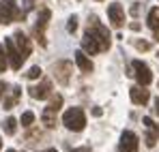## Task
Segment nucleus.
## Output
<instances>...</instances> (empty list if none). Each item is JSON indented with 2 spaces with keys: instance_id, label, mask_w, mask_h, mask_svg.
<instances>
[{
  "instance_id": "f8f14e48",
  "label": "nucleus",
  "mask_w": 159,
  "mask_h": 152,
  "mask_svg": "<svg viewBox=\"0 0 159 152\" xmlns=\"http://www.w3.org/2000/svg\"><path fill=\"white\" fill-rule=\"evenodd\" d=\"M50 94H52V81H48V79H43L39 86H32L30 88V97L32 99H39V101L48 99Z\"/></svg>"
},
{
  "instance_id": "7c9ffc66",
  "label": "nucleus",
  "mask_w": 159,
  "mask_h": 152,
  "mask_svg": "<svg viewBox=\"0 0 159 152\" xmlns=\"http://www.w3.org/2000/svg\"><path fill=\"white\" fill-rule=\"evenodd\" d=\"M7 152H15V150H7Z\"/></svg>"
},
{
  "instance_id": "39448f33",
  "label": "nucleus",
  "mask_w": 159,
  "mask_h": 152,
  "mask_svg": "<svg viewBox=\"0 0 159 152\" xmlns=\"http://www.w3.org/2000/svg\"><path fill=\"white\" fill-rule=\"evenodd\" d=\"M50 17H52L50 9H43V11L39 13L37 24H34V37H37V41H39V45H41V47H45V45H48V41H45V26H48V22H50Z\"/></svg>"
},
{
  "instance_id": "5701e85b",
  "label": "nucleus",
  "mask_w": 159,
  "mask_h": 152,
  "mask_svg": "<svg viewBox=\"0 0 159 152\" xmlns=\"http://www.w3.org/2000/svg\"><path fill=\"white\" fill-rule=\"evenodd\" d=\"M135 47H138V50H142V51H146V50H151V43H146V41H138V43H135Z\"/></svg>"
},
{
  "instance_id": "9d476101",
  "label": "nucleus",
  "mask_w": 159,
  "mask_h": 152,
  "mask_svg": "<svg viewBox=\"0 0 159 152\" xmlns=\"http://www.w3.org/2000/svg\"><path fill=\"white\" fill-rule=\"evenodd\" d=\"M107 17H110V22H112L114 28H120V26L125 24V11H123V7L118 2L110 4L107 7Z\"/></svg>"
},
{
  "instance_id": "c85d7f7f",
  "label": "nucleus",
  "mask_w": 159,
  "mask_h": 152,
  "mask_svg": "<svg viewBox=\"0 0 159 152\" xmlns=\"http://www.w3.org/2000/svg\"><path fill=\"white\" fill-rule=\"evenodd\" d=\"M45 152H58V150H54V148H50V150H45Z\"/></svg>"
},
{
  "instance_id": "4468645a",
  "label": "nucleus",
  "mask_w": 159,
  "mask_h": 152,
  "mask_svg": "<svg viewBox=\"0 0 159 152\" xmlns=\"http://www.w3.org/2000/svg\"><path fill=\"white\" fill-rule=\"evenodd\" d=\"M129 97H131V101L135 105H146L148 99H151V94H148V90H144V86H133V88H129Z\"/></svg>"
},
{
  "instance_id": "dca6fc26",
  "label": "nucleus",
  "mask_w": 159,
  "mask_h": 152,
  "mask_svg": "<svg viewBox=\"0 0 159 152\" xmlns=\"http://www.w3.org/2000/svg\"><path fill=\"white\" fill-rule=\"evenodd\" d=\"M146 24H148V28L153 30L155 39L159 41V9H151V11H148V20H146Z\"/></svg>"
},
{
  "instance_id": "a211bd4d",
  "label": "nucleus",
  "mask_w": 159,
  "mask_h": 152,
  "mask_svg": "<svg viewBox=\"0 0 159 152\" xmlns=\"http://www.w3.org/2000/svg\"><path fill=\"white\" fill-rule=\"evenodd\" d=\"M15 131H17V120L15 118H7L4 120V133L7 135H13Z\"/></svg>"
},
{
  "instance_id": "423d86ee",
  "label": "nucleus",
  "mask_w": 159,
  "mask_h": 152,
  "mask_svg": "<svg viewBox=\"0 0 159 152\" xmlns=\"http://www.w3.org/2000/svg\"><path fill=\"white\" fill-rule=\"evenodd\" d=\"M131 67H133V71H135L133 75H135V79H138V84L146 88V86L153 81V73H151L148 64H146V62H142V60H133Z\"/></svg>"
},
{
  "instance_id": "c756f323",
  "label": "nucleus",
  "mask_w": 159,
  "mask_h": 152,
  "mask_svg": "<svg viewBox=\"0 0 159 152\" xmlns=\"http://www.w3.org/2000/svg\"><path fill=\"white\" fill-rule=\"evenodd\" d=\"M0 148H2V139H0Z\"/></svg>"
},
{
  "instance_id": "6e6552de",
  "label": "nucleus",
  "mask_w": 159,
  "mask_h": 152,
  "mask_svg": "<svg viewBox=\"0 0 159 152\" xmlns=\"http://www.w3.org/2000/svg\"><path fill=\"white\" fill-rule=\"evenodd\" d=\"M140 139L133 131H123L120 135V144H118V152H138Z\"/></svg>"
},
{
  "instance_id": "b1692460",
  "label": "nucleus",
  "mask_w": 159,
  "mask_h": 152,
  "mask_svg": "<svg viewBox=\"0 0 159 152\" xmlns=\"http://www.w3.org/2000/svg\"><path fill=\"white\" fill-rule=\"evenodd\" d=\"M7 92V84L4 81H0V101H2V94Z\"/></svg>"
},
{
  "instance_id": "2f4dec72",
  "label": "nucleus",
  "mask_w": 159,
  "mask_h": 152,
  "mask_svg": "<svg viewBox=\"0 0 159 152\" xmlns=\"http://www.w3.org/2000/svg\"><path fill=\"white\" fill-rule=\"evenodd\" d=\"M99 2H101V0H99Z\"/></svg>"
},
{
  "instance_id": "2eb2a0df",
  "label": "nucleus",
  "mask_w": 159,
  "mask_h": 152,
  "mask_svg": "<svg viewBox=\"0 0 159 152\" xmlns=\"http://www.w3.org/2000/svg\"><path fill=\"white\" fill-rule=\"evenodd\" d=\"M75 62H78V67H80L82 73H90V71H93V62H90V58H88L82 50L75 51Z\"/></svg>"
},
{
  "instance_id": "7ed1b4c3",
  "label": "nucleus",
  "mask_w": 159,
  "mask_h": 152,
  "mask_svg": "<svg viewBox=\"0 0 159 152\" xmlns=\"http://www.w3.org/2000/svg\"><path fill=\"white\" fill-rule=\"evenodd\" d=\"M20 17L24 20V13H20V9H17V0H2L0 2V24L2 26L11 24Z\"/></svg>"
},
{
  "instance_id": "cd10ccee",
  "label": "nucleus",
  "mask_w": 159,
  "mask_h": 152,
  "mask_svg": "<svg viewBox=\"0 0 159 152\" xmlns=\"http://www.w3.org/2000/svg\"><path fill=\"white\" fill-rule=\"evenodd\" d=\"M71 152H90L88 148H75V150H71Z\"/></svg>"
},
{
  "instance_id": "393cba45",
  "label": "nucleus",
  "mask_w": 159,
  "mask_h": 152,
  "mask_svg": "<svg viewBox=\"0 0 159 152\" xmlns=\"http://www.w3.org/2000/svg\"><path fill=\"white\" fill-rule=\"evenodd\" d=\"M24 9H26V11H28V9H32V0H24Z\"/></svg>"
},
{
  "instance_id": "20e7f679",
  "label": "nucleus",
  "mask_w": 159,
  "mask_h": 152,
  "mask_svg": "<svg viewBox=\"0 0 159 152\" xmlns=\"http://www.w3.org/2000/svg\"><path fill=\"white\" fill-rule=\"evenodd\" d=\"M60 107H62V97H60V94H56V97H54V101L43 109V116H41V118H43V124H45L48 128L56 127V114L60 111Z\"/></svg>"
},
{
  "instance_id": "f3484780",
  "label": "nucleus",
  "mask_w": 159,
  "mask_h": 152,
  "mask_svg": "<svg viewBox=\"0 0 159 152\" xmlns=\"http://www.w3.org/2000/svg\"><path fill=\"white\" fill-rule=\"evenodd\" d=\"M20 94H22V88H17V86H15V88H13V92H11L7 99H4V109H13V105L17 103Z\"/></svg>"
},
{
  "instance_id": "a878e982",
  "label": "nucleus",
  "mask_w": 159,
  "mask_h": 152,
  "mask_svg": "<svg viewBox=\"0 0 159 152\" xmlns=\"http://www.w3.org/2000/svg\"><path fill=\"white\" fill-rule=\"evenodd\" d=\"M93 114H95V116H101L103 111H101V107H95V109H93Z\"/></svg>"
},
{
  "instance_id": "bb28decb",
  "label": "nucleus",
  "mask_w": 159,
  "mask_h": 152,
  "mask_svg": "<svg viewBox=\"0 0 159 152\" xmlns=\"http://www.w3.org/2000/svg\"><path fill=\"white\" fill-rule=\"evenodd\" d=\"M155 114L159 116V99H155Z\"/></svg>"
},
{
  "instance_id": "aec40b11",
  "label": "nucleus",
  "mask_w": 159,
  "mask_h": 152,
  "mask_svg": "<svg viewBox=\"0 0 159 152\" xmlns=\"http://www.w3.org/2000/svg\"><path fill=\"white\" fill-rule=\"evenodd\" d=\"M32 122H34V114H32V111H24V114H22V124H24V127H30Z\"/></svg>"
},
{
  "instance_id": "4be33fe9",
  "label": "nucleus",
  "mask_w": 159,
  "mask_h": 152,
  "mask_svg": "<svg viewBox=\"0 0 159 152\" xmlns=\"http://www.w3.org/2000/svg\"><path fill=\"white\" fill-rule=\"evenodd\" d=\"M75 28H78V17L71 15V17H69V24H67V30H69V32H75Z\"/></svg>"
},
{
  "instance_id": "ddd939ff",
  "label": "nucleus",
  "mask_w": 159,
  "mask_h": 152,
  "mask_svg": "<svg viewBox=\"0 0 159 152\" xmlns=\"http://www.w3.org/2000/svg\"><path fill=\"white\" fill-rule=\"evenodd\" d=\"M144 124H146V128H148V133H146V146L148 148H153L155 144H157V139H159V127L153 122V118H144Z\"/></svg>"
},
{
  "instance_id": "412c9836",
  "label": "nucleus",
  "mask_w": 159,
  "mask_h": 152,
  "mask_svg": "<svg viewBox=\"0 0 159 152\" xmlns=\"http://www.w3.org/2000/svg\"><path fill=\"white\" fill-rule=\"evenodd\" d=\"M26 77L28 79H39V77H41V67H32L26 73Z\"/></svg>"
},
{
  "instance_id": "1a4fd4ad",
  "label": "nucleus",
  "mask_w": 159,
  "mask_h": 152,
  "mask_svg": "<svg viewBox=\"0 0 159 152\" xmlns=\"http://www.w3.org/2000/svg\"><path fill=\"white\" fill-rule=\"evenodd\" d=\"M11 39H13V43H15V47H17V51L22 54V58L26 60L28 56H30V51H32V45H30L28 37L24 34V32H22V30H17V32H15V34H13Z\"/></svg>"
},
{
  "instance_id": "f257e3e1",
  "label": "nucleus",
  "mask_w": 159,
  "mask_h": 152,
  "mask_svg": "<svg viewBox=\"0 0 159 152\" xmlns=\"http://www.w3.org/2000/svg\"><path fill=\"white\" fill-rule=\"evenodd\" d=\"M82 47L88 54H99V51H107L110 50V32L103 24H99V20L93 15L90 17V24L84 32V39H82Z\"/></svg>"
},
{
  "instance_id": "6ab92c4d",
  "label": "nucleus",
  "mask_w": 159,
  "mask_h": 152,
  "mask_svg": "<svg viewBox=\"0 0 159 152\" xmlns=\"http://www.w3.org/2000/svg\"><path fill=\"white\" fill-rule=\"evenodd\" d=\"M9 67V60H7V51H4V45H0V73H4Z\"/></svg>"
},
{
  "instance_id": "9b49d317",
  "label": "nucleus",
  "mask_w": 159,
  "mask_h": 152,
  "mask_svg": "<svg viewBox=\"0 0 159 152\" xmlns=\"http://www.w3.org/2000/svg\"><path fill=\"white\" fill-rule=\"evenodd\" d=\"M69 73H71V62H67V60H60V62H56L54 64V75L56 79L65 86V84H69Z\"/></svg>"
},
{
  "instance_id": "f03ea898",
  "label": "nucleus",
  "mask_w": 159,
  "mask_h": 152,
  "mask_svg": "<svg viewBox=\"0 0 159 152\" xmlns=\"http://www.w3.org/2000/svg\"><path fill=\"white\" fill-rule=\"evenodd\" d=\"M62 124L73 131V133H80L82 128L86 127V114L82 107H69L65 114H62Z\"/></svg>"
},
{
  "instance_id": "0eeeda50",
  "label": "nucleus",
  "mask_w": 159,
  "mask_h": 152,
  "mask_svg": "<svg viewBox=\"0 0 159 152\" xmlns=\"http://www.w3.org/2000/svg\"><path fill=\"white\" fill-rule=\"evenodd\" d=\"M4 50H7V60H9V64L17 71V69H22V64H24V58H22V54L17 51L15 47V43H13V39L9 37V39H4Z\"/></svg>"
}]
</instances>
